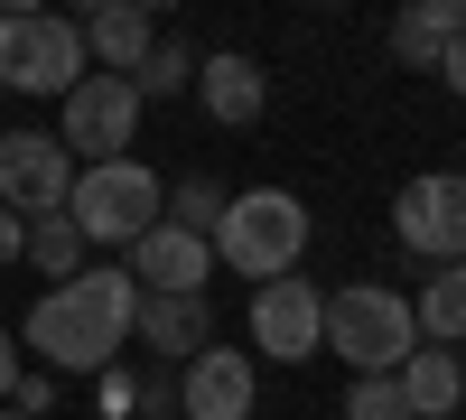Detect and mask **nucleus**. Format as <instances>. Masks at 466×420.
I'll return each instance as SVG.
<instances>
[{"label":"nucleus","instance_id":"b1692460","mask_svg":"<svg viewBox=\"0 0 466 420\" xmlns=\"http://www.w3.org/2000/svg\"><path fill=\"white\" fill-rule=\"evenodd\" d=\"M19 252H28V224H19L10 206H0V261H19Z\"/></svg>","mask_w":466,"mask_h":420},{"label":"nucleus","instance_id":"6ab92c4d","mask_svg":"<svg viewBox=\"0 0 466 420\" xmlns=\"http://www.w3.org/2000/svg\"><path fill=\"white\" fill-rule=\"evenodd\" d=\"M131 85H140V103H168V94H187V85H197V56H187L177 37H159V47L140 56V75H131Z\"/></svg>","mask_w":466,"mask_h":420},{"label":"nucleus","instance_id":"393cba45","mask_svg":"<svg viewBox=\"0 0 466 420\" xmlns=\"http://www.w3.org/2000/svg\"><path fill=\"white\" fill-rule=\"evenodd\" d=\"M10 384H19V336L0 327V402H10Z\"/></svg>","mask_w":466,"mask_h":420},{"label":"nucleus","instance_id":"5701e85b","mask_svg":"<svg viewBox=\"0 0 466 420\" xmlns=\"http://www.w3.org/2000/svg\"><path fill=\"white\" fill-rule=\"evenodd\" d=\"M131 402H140L149 420H177V384H159V374H149V384H131Z\"/></svg>","mask_w":466,"mask_h":420},{"label":"nucleus","instance_id":"a211bd4d","mask_svg":"<svg viewBox=\"0 0 466 420\" xmlns=\"http://www.w3.org/2000/svg\"><path fill=\"white\" fill-rule=\"evenodd\" d=\"M19 261H37V271H47V290H56V281H75V271H85V234H75L66 215H37Z\"/></svg>","mask_w":466,"mask_h":420},{"label":"nucleus","instance_id":"a878e982","mask_svg":"<svg viewBox=\"0 0 466 420\" xmlns=\"http://www.w3.org/2000/svg\"><path fill=\"white\" fill-rule=\"evenodd\" d=\"M439 85H457V94H466V37L448 47V66H439Z\"/></svg>","mask_w":466,"mask_h":420},{"label":"nucleus","instance_id":"f03ea898","mask_svg":"<svg viewBox=\"0 0 466 420\" xmlns=\"http://www.w3.org/2000/svg\"><path fill=\"white\" fill-rule=\"evenodd\" d=\"M206 243H215L224 271H243L252 290H270V281H289L299 252H308V206L289 187H243V197H224V224Z\"/></svg>","mask_w":466,"mask_h":420},{"label":"nucleus","instance_id":"dca6fc26","mask_svg":"<svg viewBox=\"0 0 466 420\" xmlns=\"http://www.w3.org/2000/svg\"><path fill=\"white\" fill-rule=\"evenodd\" d=\"M131 336H140L149 355H168V364H187V355H206V346H215V327H206V299H140Z\"/></svg>","mask_w":466,"mask_h":420},{"label":"nucleus","instance_id":"1a4fd4ad","mask_svg":"<svg viewBox=\"0 0 466 420\" xmlns=\"http://www.w3.org/2000/svg\"><path fill=\"white\" fill-rule=\"evenodd\" d=\"M252 346L261 355H280V364H299V355H318L327 346V290L318 281H270V290H252Z\"/></svg>","mask_w":466,"mask_h":420},{"label":"nucleus","instance_id":"7ed1b4c3","mask_svg":"<svg viewBox=\"0 0 466 420\" xmlns=\"http://www.w3.org/2000/svg\"><path fill=\"white\" fill-rule=\"evenodd\" d=\"M66 224L85 243H140L149 224H168V178L159 169H140V159H103V169H75L66 187Z\"/></svg>","mask_w":466,"mask_h":420},{"label":"nucleus","instance_id":"2eb2a0df","mask_svg":"<svg viewBox=\"0 0 466 420\" xmlns=\"http://www.w3.org/2000/svg\"><path fill=\"white\" fill-rule=\"evenodd\" d=\"M392 384H401L410 420H457V411H466V364H457L448 346H410Z\"/></svg>","mask_w":466,"mask_h":420},{"label":"nucleus","instance_id":"6e6552de","mask_svg":"<svg viewBox=\"0 0 466 420\" xmlns=\"http://www.w3.org/2000/svg\"><path fill=\"white\" fill-rule=\"evenodd\" d=\"M66 187H75V159L56 149V131H0V206L19 224L66 215Z\"/></svg>","mask_w":466,"mask_h":420},{"label":"nucleus","instance_id":"f8f14e48","mask_svg":"<svg viewBox=\"0 0 466 420\" xmlns=\"http://www.w3.org/2000/svg\"><path fill=\"white\" fill-rule=\"evenodd\" d=\"M206 103V122H224V131H252L261 122V103H270V75L243 56V47H215L206 66H197V85H187Z\"/></svg>","mask_w":466,"mask_h":420},{"label":"nucleus","instance_id":"423d86ee","mask_svg":"<svg viewBox=\"0 0 466 420\" xmlns=\"http://www.w3.org/2000/svg\"><path fill=\"white\" fill-rule=\"evenodd\" d=\"M140 85L131 75H85L66 103H56V149L75 169H103V159H131V140H140Z\"/></svg>","mask_w":466,"mask_h":420},{"label":"nucleus","instance_id":"bb28decb","mask_svg":"<svg viewBox=\"0 0 466 420\" xmlns=\"http://www.w3.org/2000/svg\"><path fill=\"white\" fill-rule=\"evenodd\" d=\"M0 420H19V411H10V402H0Z\"/></svg>","mask_w":466,"mask_h":420},{"label":"nucleus","instance_id":"4be33fe9","mask_svg":"<svg viewBox=\"0 0 466 420\" xmlns=\"http://www.w3.org/2000/svg\"><path fill=\"white\" fill-rule=\"evenodd\" d=\"M10 411H19V420H47V411H56V374H19V384H10Z\"/></svg>","mask_w":466,"mask_h":420},{"label":"nucleus","instance_id":"cd10ccee","mask_svg":"<svg viewBox=\"0 0 466 420\" xmlns=\"http://www.w3.org/2000/svg\"><path fill=\"white\" fill-rule=\"evenodd\" d=\"M457 178H466V169H457Z\"/></svg>","mask_w":466,"mask_h":420},{"label":"nucleus","instance_id":"aec40b11","mask_svg":"<svg viewBox=\"0 0 466 420\" xmlns=\"http://www.w3.org/2000/svg\"><path fill=\"white\" fill-rule=\"evenodd\" d=\"M168 224H177V234H215V224H224V187L215 178H177L168 187Z\"/></svg>","mask_w":466,"mask_h":420},{"label":"nucleus","instance_id":"f3484780","mask_svg":"<svg viewBox=\"0 0 466 420\" xmlns=\"http://www.w3.org/2000/svg\"><path fill=\"white\" fill-rule=\"evenodd\" d=\"M410 327H420V346H466V261H448V271H430V290L410 299Z\"/></svg>","mask_w":466,"mask_h":420},{"label":"nucleus","instance_id":"9d476101","mask_svg":"<svg viewBox=\"0 0 466 420\" xmlns=\"http://www.w3.org/2000/svg\"><path fill=\"white\" fill-rule=\"evenodd\" d=\"M131 290L140 299H206V271H215V243L206 234H177V224H149L131 243Z\"/></svg>","mask_w":466,"mask_h":420},{"label":"nucleus","instance_id":"4468645a","mask_svg":"<svg viewBox=\"0 0 466 420\" xmlns=\"http://www.w3.org/2000/svg\"><path fill=\"white\" fill-rule=\"evenodd\" d=\"M457 37H466V0H410V10L392 19V56L410 75H439Z\"/></svg>","mask_w":466,"mask_h":420},{"label":"nucleus","instance_id":"ddd939ff","mask_svg":"<svg viewBox=\"0 0 466 420\" xmlns=\"http://www.w3.org/2000/svg\"><path fill=\"white\" fill-rule=\"evenodd\" d=\"M75 28H85V56H94V75H140V56L159 47V19H149L140 0H103V10H85Z\"/></svg>","mask_w":466,"mask_h":420},{"label":"nucleus","instance_id":"f257e3e1","mask_svg":"<svg viewBox=\"0 0 466 420\" xmlns=\"http://www.w3.org/2000/svg\"><path fill=\"white\" fill-rule=\"evenodd\" d=\"M131 318H140V290H131V271L122 261H85L75 281H56L47 299L28 309V346L47 355L56 374H103L112 355L131 346Z\"/></svg>","mask_w":466,"mask_h":420},{"label":"nucleus","instance_id":"9b49d317","mask_svg":"<svg viewBox=\"0 0 466 420\" xmlns=\"http://www.w3.org/2000/svg\"><path fill=\"white\" fill-rule=\"evenodd\" d=\"M252 402H261L252 355H233V346L187 355V374H177V420H252Z\"/></svg>","mask_w":466,"mask_h":420},{"label":"nucleus","instance_id":"20e7f679","mask_svg":"<svg viewBox=\"0 0 466 420\" xmlns=\"http://www.w3.org/2000/svg\"><path fill=\"white\" fill-rule=\"evenodd\" d=\"M327 346H336L345 374H401V355L420 346L410 299L382 290V281H345V290H327Z\"/></svg>","mask_w":466,"mask_h":420},{"label":"nucleus","instance_id":"39448f33","mask_svg":"<svg viewBox=\"0 0 466 420\" xmlns=\"http://www.w3.org/2000/svg\"><path fill=\"white\" fill-rule=\"evenodd\" d=\"M94 75V56H85V28L75 19H56V10H0V85L10 94H75Z\"/></svg>","mask_w":466,"mask_h":420},{"label":"nucleus","instance_id":"0eeeda50","mask_svg":"<svg viewBox=\"0 0 466 420\" xmlns=\"http://www.w3.org/2000/svg\"><path fill=\"white\" fill-rule=\"evenodd\" d=\"M392 234H401V252H420V261H430V271L466 261V178H457V169L410 178L401 197H392Z\"/></svg>","mask_w":466,"mask_h":420},{"label":"nucleus","instance_id":"412c9836","mask_svg":"<svg viewBox=\"0 0 466 420\" xmlns=\"http://www.w3.org/2000/svg\"><path fill=\"white\" fill-rule=\"evenodd\" d=\"M345 420H410V402H401L392 374H355L345 384Z\"/></svg>","mask_w":466,"mask_h":420}]
</instances>
